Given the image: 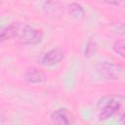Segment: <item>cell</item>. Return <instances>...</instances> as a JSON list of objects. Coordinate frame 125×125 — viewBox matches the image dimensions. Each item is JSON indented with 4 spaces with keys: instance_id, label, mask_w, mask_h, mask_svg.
<instances>
[{
    "instance_id": "6da1fadb",
    "label": "cell",
    "mask_w": 125,
    "mask_h": 125,
    "mask_svg": "<svg viewBox=\"0 0 125 125\" xmlns=\"http://www.w3.org/2000/svg\"><path fill=\"white\" fill-rule=\"evenodd\" d=\"M124 97L122 95L106 96L100 100L97 105L98 116L100 120H106L116 114H123Z\"/></svg>"
},
{
    "instance_id": "7a4b0ae2",
    "label": "cell",
    "mask_w": 125,
    "mask_h": 125,
    "mask_svg": "<svg viewBox=\"0 0 125 125\" xmlns=\"http://www.w3.org/2000/svg\"><path fill=\"white\" fill-rule=\"evenodd\" d=\"M16 37H18V41L22 45L35 46L42 42L44 33L41 29L34 28L28 24L21 25L19 23Z\"/></svg>"
},
{
    "instance_id": "3957f363",
    "label": "cell",
    "mask_w": 125,
    "mask_h": 125,
    "mask_svg": "<svg viewBox=\"0 0 125 125\" xmlns=\"http://www.w3.org/2000/svg\"><path fill=\"white\" fill-rule=\"evenodd\" d=\"M96 71L105 80H122L125 68L122 64L109 62H101L96 64Z\"/></svg>"
},
{
    "instance_id": "277c9868",
    "label": "cell",
    "mask_w": 125,
    "mask_h": 125,
    "mask_svg": "<svg viewBox=\"0 0 125 125\" xmlns=\"http://www.w3.org/2000/svg\"><path fill=\"white\" fill-rule=\"evenodd\" d=\"M64 58L63 52L59 48H54L46 52L39 60V62L45 66H53L60 63Z\"/></svg>"
},
{
    "instance_id": "5b68a950",
    "label": "cell",
    "mask_w": 125,
    "mask_h": 125,
    "mask_svg": "<svg viewBox=\"0 0 125 125\" xmlns=\"http://www.w3.org/2000/svg\"><path fill=\"white\" fill-rule=\"evenodd\" d=\"M51 121L58 125H68L74 122L73 116L66 108H58L51 114Z\"/></svg>"
},
{
    "instance_id": "8992f818",
    "label": "cell",
    "mask_w": 125,
    "mask_h": 125,
    "mask_svg": "<svg viewBox=\"0 0 125 125\" xmlns=\"http://www.w3.org/2000/svg\"><path fill=\"white\" fill-rule=\"evenodd\" d=\"M24 79L31 84H40L46 81L47 77L43 71L36 67H29L24 72Z\"/></svg>"
},
{
    "instance_id": "52a82bcc",
    "label": "cell",
    "mask_w": 125,
    "mask_h": 125,
    "mask_svg": "<svg viewBox=\"0 0 125 125\" xmlns=\"http://www.w3.org/2000/svg\"><path fill=\"white\" fill-rule=\"evenodd\" d=\"M43 10L47 16H49L53 19L61 17L63 13L62 6L59 2L54 1V0H48L47 2H45L44 6H43Z\"/></svg>"
},
{
    "instance_id": "ba28073f",
    "label": "cell",
    "mask_w": 125,
    "mask_h": 125,
    "mask_svg": "<svg viewBox=\"0 0 125 125\" xmlns=\"http://www.w3.org/2000/svg\"><path fill=\"white\" fill-rule=\"evenodd\" d=\"M19 23L13 22L7 25H0V43L16 37Z\"/></svg>"
},
{
    "instance_id": "9c48e42d",
    "label": "cell",
    "mask_w": 125,
    "mask_h": 125,
    "mask_svg": "<svg viewBox=\"0 0 125 125\" xmlns=\"http://www.w3.org/2000/svg\"><path fill=\"white\" fill-rule=\"evenodd\" d=\"M67 9H68L69 15H70L73 19H75V20H77V21H82V20H84V18H85V16H86V13H85L84 8H83L80 4L75 3V2L70 3V4L68 5V8H67Z\"/></svg>"
},
{
    "instance_id": "30bf717a",
    "label": "cell",
    "mask_w": 125,
    "mask_h": 125,
    "mask_svg": "<svg viewBox=\"0 0 125 125\" xmlns=\"http://www.w3.org/2000/svg\"><path fill=\"white\" fill-rule=\"evenodd\" d=\"M96 50H97V44L95 42V40L93 39H89L86 46H85V51H84V56L86 58H91L95 53H96Z\"/></svg>"
},
{
    "instance_id": "8fae6325",
    "label": "cell",
    "mask_w": 125,
    "mask_h": 125,
    "mask_svg": "<svg viewBox=\"0 0 125 125\" xmlns=\"http://www.w3.org/2000/svg\"><path fill=\"white\" fill-rule=\"evenodd\" d=\"M113 51L119 55L120 57H124V41L123 40H117L112 44Z\"/></svg>"
},
{
    "instance_id": "7c38bea8",
    "label": "cell",
    "mask_w": 125,
    "mask_h": 125,
    "mask_svg": "<svg viewBox=\"0 0 125 125\" xmlns=\"http://www.w3.org/2000/svg\"><path fill=\"white\" fill-rule=\"evenodd\" d=\"M103 1L112 6H117V7H123L125 3V0H103Z\"/></svg>"
},
{
    "instance_id": "4fadbf2b",
    "label": "cell",
    "mask_w": 125,
    "mask_h": 125,
    "mask_svg": "<svg viewBox=\"0 0 125 125\" xmlns=\"http://www.w3.org/2000/svg\"><path fill=\"white\" fill-rule=\"evenodd\" d=\"M4 119H5V116H4L3 112L0 110V123H3L4 122Z\"/></svg>"
}]
</instances>
